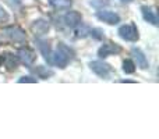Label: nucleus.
Masks as SVG:
<instances>
[{"mask_svg": "<svg viewBox=\"0 0 159 139\" xmlns=\"http://www.w3.org/2000/svg\"><path fill=\"white\" fill-rule=\"evenodd\" d=\"M75 53L71 47H69L64 43H59L55 54H52V64L57 66L59 68H66L67 64L74 59Z\"/></svg>", "mask_w": 159, "mask_h": 139, "instance_id": "nucleus-1", "label": "nucleus"}, {"mask_svg": "<svg viewBox=\"0 0 159 139\" xmlns=\"http://www.w3.org/2000/svg\"><path fill=\"white\" fill-rule=\"evenodd\" d=\"M119 36L126 42H135L138 41V29L135 27V24H127L121 25L119 28Z\"/></svg>", "mask_w": 159, "mask_h": 139, "instance_id": "nucleus-2", "label": "nucleus"}, {"mask_svg": "<svg viewBox=\"0 0 159 139\" xmlns=\"http://www.w3.org/2000/svg\"><path fill=\"white\" fill-rule=\"evenodd\" d=\"M3 33H4L8 39L16 42V43H24V42L27 41L25 32L20 27H7L3 29Z\"/></svg>", "mask_w": 159, "mask_h": 139, "instance_id": "nucleus-3", "label": "nucleus"}, {"mask_svg": "<svg viewBox=\"0 0 159 139\" xmlns=\"http://www.w3.org/2000/svg\"><path fill=\"white\" fill-rule=\"evenodd\" d=\"M89 68L93 71V72L96 74L98 76H101V78H109L110 74H112V67L109 66V64L103 63V61H91L89 63Z\"/></svg>", "mask_w": 159, "mask_h": 139, "instance_id": "nucleus-4", "label": "nucleus"}, {"mask_svg": "<svg viewBox=\"0 0 159 139\" xmlns=\"http://www.w3.org/2000/svg\"><path fill=\"white\" fill-rule=\"evenodd\" d=\"M121 52V47L116 43H105L99 47L98 50V56L101 59H106L112 54H119Z\"/></svg>", "mask_w": 159, "mask_h": 139, "instance_id": "nucleus-5", "label": "nucleus"}, {"mask_svg": "<svg viewBox=\"0 0 159 139\" xmlns=\"http://www.w3.org/2000/svg\"><path fill=\"white\" fill-rule=\"evenodd\" d=\"M17 57H18V60L21 61L22 64H25V66H32V64L35 63L36 56L31 49H28V47H22V49L18 50Z\"/></svg>", "mask_w": 159, "mask_h": 139, "instance_id": "nucleus-6", "label": "nucleus"}, {"mask_svg": "<svg viewBox=\"0 0 159 139\" xmlns=\"http://www.w3.org/2000/svg\"><path fill=\"white\" fill-rule=\"evenodd\" d=\"M96 17H98V20H101V21L106 22V24H109V25H116L120 22L119 14L113 13V11H107V10L98 11V13H96Z\"/></svg>", "mask_w": 159, "mask_h": 139, "instance_id": "nucleus-7", "label": "nucleus"}, {"mask_svg": "<svg viewBox=\"0 0 159 139\" xmlns=\"http://www.w3.org/2000/svg\"><path fill=\"white\" fill-rule=\"evenodd\" d=\"M64 22H66L67 27L70 28H77L81 25V21H82V17L78 11H69V13L64 15Z\"/></svg>", "mask_w": 159, "mask_h": 139, "instance_id": "nucleus-8", "label": "nucleus"}, {"mask_svg": "<svg viewBox=\"0 0 159 139\" xmlns=\"http://www.w3.org/2000/svg\"><path fill=\"white\" fill-rule=\"evenodd\" d=\"M36 45H38V49L41 50L43 59L49 64H52V49H50L49 42L43 41V39H36Z\"/></svg>", "mask_w": 159, "mask_h": 139, "instance_id": "nucleus-9", "label": "nucleus"}, {"mask_svg": "<svg viewBox=\"0 0 159 139\" xmlns=\"http://www.w3.org/2000/svg\"><path fill=\"white\" fill-rule=\"evenodd\" d=\"M31 29L35 33V36H42L45 33H48V31H49V22L45 21V20H36L31 25Z\"/></svg>", "mask_w": 159, "mask_h": 139, "instance_id": "nucleus-10", "label": "nucleus"}, {"mask_svg": "<svg viewBox=\"0 0 159 139\" xmlns=\"http://www.w3.org/2000/svg\"><path fill=\"white\" fill-rule=\"evenodd\" d=\"M131 54L134 56L135 61H137V66L140 67L141 70H145V68H148V60H147L145 54H144V53L141 52L140 49H137V47H134V49L131 50Z\"/></svg>", "mask_w": 159, "mask_h": 139, "instance_id": "nucleus-11", "label": "nucleus"}, {"mask_svg": "<svg viewBox=\"0 0 159 139\" xmlns=\"http://www.w3.org/2000/svg\"><path fill=\"white\" fill-rule=\"evenodd\" d=\"M141 13H143V17L147 22H149V24H152V25H158V17H157V14L152 11L151 7L143 6V7H141Z\"/></svg>", "mask_w": 159, "mask_h": 139, "instance_id": "nucleus-12", "label": "nucleus"}, {"mask_svg": "<svg viewBox=\"0 0 159 139\" xmlns=\"http://www.w3.org/2000/svg\"><path fill=\"white\" fill-rule=\"evenodd\" d=\"M49 4L56 10H67L71 7L73 0H49Z\"/></svg>", "mask_w": 159, "mask_h": 139, "instance_id": "nucleus-13", "label": "nucleus"}, {"mask_svg": "<svg viewBox=\"0 0 159 139\" xmlns=\"http://www.w3.org/2000/svg\"><path fill=\"white\" fill-rule=\"evenodd\" d=\"M2 60H3V64H4V67L8 71H14V70L17 68V59L14 57V54H10V53H7V54H4V57H3Z\"/></svg>", "mask_w": 159, "mask_h": 139, "instance_id": "nucleus-14", "label": "nucleus"}, {"mask_svg": "<svg viewBox=\"0 0 159 139\" xmlns=\"http://www.w3.org/2000/svg\"><path fill=\"white\" fill-rule=\"evenodd\" d=\"M35 74L38 75V78H42V79H48V78H50V76L55 75V72H53L52 70L48 68V67H43V66L36 67Z\"/></svg>", "mask_w": 159, "mask_h": 139, "instance_id": "nucleus-15", "label": "nucleus"}, {"mask_svg": "<svg viewBox=\"0 0 159 139\" xmlns=\"http://www.w3.org/2000/svg\"><path fill=\"white\" fill-rule=\"evenodd\" d=\"M123 71L126 74H133L135 71V64L131 60H124L123 61Z\"/></svg>", "mask_w": 159, "mask_h": 139, "instance_id": "nucleus-16", "label": "nucleus"}, {"mask_svg": "<svg viewBox=\"0 0 159 139\" xmlns=\"http://www.w3.org/2000/svg\"><path fill=\"white\" fill-rule=\"evenodd\" d=\"M8 18H10V15H8V13L3 8V6H0V22H7Z\"/></svg>", "mask_w": 159, "mask_h": 139, "instance_id": "nucleus-17", "label": "nucleus"}, {"mask_svg": "<svg viewBox=\"0 0 159 139\" xmlns=\"http://www.w3.org/2000/svg\"><path fill=\"white\" fill-rule=\"evenodd\" d=\"M91 36H93L95 39H102L103 38V33H102L101 29H89Z\"/></svg>", "mask_w": 159, "mask_h": 139, "instance_id": "nucleus-18", "label": "nucleus"}, {"mask_svg": "<svg viewBox=\"0 0 159 139\" xmlns=\"http://www.w3.org/2000/svg\"><path fill=\"white\" fill-rule=\"evenodd\" d=\"M20 84H24V82H31V84H35L36 79L32 78V76H21V78L18 79Z\"/></svg>", "mask_w": 159, "mask_h": 139, "instance_id": "nucleus-19", "label": "nucleus"}, {"mask_svg": "<svg viewBox=\"0 0 159 139\" xmlns=\"http://www.w3.org/2000/svg\"><path fill=\"white\" fill-rule=\"evenodd\" d=\"M10 2H11V4L13 6H20L21 4V0H10Z\"/></svg>", "mask_w": 159, "mask_h": 139, "instance_id": "nucleus-20", "label": "nucleus"}, {"mask_svg": "<svg viewBox=\"0 0 159 139\" xmlns=\"http://www.w3.org/2000/svg\"><path fill=\"white\" fill-rule=\"evenodd\" d=\"M121 2H124V3H131L133 0H121Z\"/></svg>", "mask_w": 159, "mask_h": 139, "instance_id": "nucleus-21", "label": "nucleus"}]
</instances>
